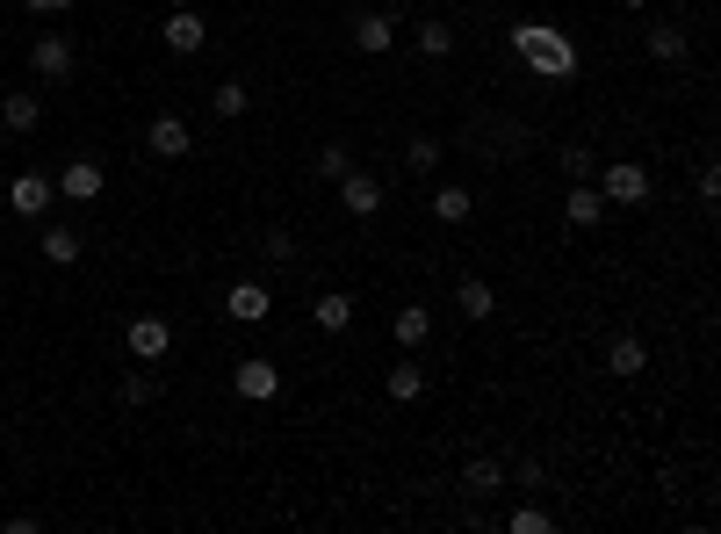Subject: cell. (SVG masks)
<instances>
[{
	"instance_id": "22",
	"label": "cell",
	"mask_w": 721,
	"mask_h": 534,
	"mask_svg": "<svg viewBox=\"0 0 721 534\" xmlns=\"http://www.w3.org/2000/svg\"><path fill=\"white\" fill-rule=\"evenodd\" d=\"M210 109H217L224 124H238V116L253 109V95H245V80H217V87H210Z\"/></svg>"
},
{
	"instance_id": "18",
	"label": "cell",
	"mask_w": 721,
	"mask_h": 534,
	"mask_svg": "<svg viewBox=\"0 0 721 534\" xmlns=\"http://www.w3.org/2000/svg\"><path fill=\"white\" fill-rule=\"evenodd\" d=\"M606 361H613V376H642V369H650V347H642L635 332H613Z\"/></svg>"
},
{
	"instance_id": "20",
	"label": "cell",
	"mask_w": 721,
	"mask_h": 534,
	"mask_svg": "<svg viewBox=\"0 0 721 534\" xmlns=\"http://www.w3.org/2000/svg\"><path fill=\"white\" fill-rule=\"evenodd\" d=\"M650 58L656 66H679L685 58V29L679 22H650Z\"/></svg>"
},
{
	"instance_id": "14",
	"label": "cell",
	"mask_w": 721,
	"mask_h": 534,
	"mask_svg": "<svg viewBox=\"0 0 721 534\" xmlns=\"http://www.w3.org/2000/svg\"><path fill=\"white\" fill-rule=\"evenodd\" d=\"M505 492V463L498 455H477V463L462 469V498H498Z\"/></svg>"
},
{
	"instance_id": "21",
	"label": "cell",
	"mask_w": 721,
	"mask_h": 534,
	"mask_svg": "<svg viewBox=\"0 0 721 534\" xmlns=\"http://www.w3.org/2000/svg\"><path fill=\"white\" fill-rule=\"evenodd\" d=\"M426 398V369L419 361H397L390 369V405H419Z\"/></svg>"
},
{
	"instance_id": "15",
	"label": "cell",
	"mask_w": 721,
	"mask_h": 534,
	"mask_svg": "<svg viewBox=\"0 0 721 534\" xmlns=\"http://www.w3.org/2000/svg\"><path fill=\"white\" fill-rule=\"evenodd\" d=\"M390 332H397V347L411 355V347H426V340H433V311H426V303H405V311L390 318Z\"/></svg>"
},
{
	"instance_id": "2",
	"label": "cell",
	"mask_w": 721,
	"mask_h": 534,
	"mask_svg": "<svg viewBox=\"0 0 721 534\" xmlns=\"http://www.w3.org/2000/svg\"><path fill=\"white\" fill-rule=\"evenodd\" d=\"M592 188H600L606 203H621V210H642L650 203V166L642 159H613L606 174H592Z\"/></svg>"
},
{
	"instance_id": "13",
	"label": "cell",
	"mask_w": 721,
	"mask_h": 534,
	"mask_svg": "<svg viewBox=\"0 0 721 534\" xmlns=\"http://www.w3.org/2000/svg\"><path fill=\"white\" fill-rule=\"evenodd\" d=\"M455 311H462L469 326H484V318L498 311V289H490L484 274H462V282H455Z\"/></svg>"
},
{
	"instance_id": "3",
	"label": "cell",
	"mask_w": 721,
	"mask_h": 534,
	"mask_svg": "<svg viewBox=\"0 0 721 534\" xmlns=\"http://www.w3.org/2000/svg\"><path fill=\"white\" fill-rule=\"evenodd\" d=\"M72 66H80V51H72V37H58V29H43V37L29 43V72H37V80H72Z\"/></svg>"
},
{
	"instance_id": "12",
	"label": "cell",
	"mask_w": 721,
	"mask_h": 534,
	"mask_svg": "<svg viewBox=\"0 0 721 534\" xmlns=\"http://www.w3.org/2000/svg\"><path fill=\"white\" fill-rule=\"evenodd\" d=\"M563 217H571L577 232H592V224L606 217V195L592 188V181H571V188H563Z\"/></svg>"
},
{
	"instance_id": "1",
	"label": "cell",
	"mask_w": 721,
	"mask_h": 534,
	"mask_svg": "<svg viewBox=\"0 0 721 534\" xmlns=\"http://www.w3.org/2000/svg\"><path fill=\"white\" fill-rule=\"evenodd\" d=\"M513 58L534 80H577V43L556 22H513Z\"/></svg>"
},
{
	"instance_id": "16",
	"label": "cell",
	"mask_w": 721,
	"mask_h": 534,
	"mask_svg": "<svg viewBox=\"0 0 721 534\" xmlns=\"http://www.w3.org/2000/svg\"><path fill=\"white\" fill-rule=\"evenodd\" d=\"M0 124H8L14 137H29V130H37V124H43V101H37V95H29V87H14V95H8V101H0Z\"/></svg>"
},
{
	"instance_id": "8",
	"label": "cell",
	"mask_w": 721,
	"mask_h": 534,
	"mask_svg": "<svg viewBox=\"0 0 721 534\" xmlns=\"http://www.w3.org/2000/svg\"><path fill=\"white\" fill-rule=\"evenodd\" d=\"M332 188H340L347 217H376V210H382V181H376V174H361V166H354V174H340Z\"/></svg>"
},
{
	"instance_id": "23",
	"label": "cell",
	"mask_w": 721,
	"mask_h": 534,
	"mask_svg": "<svg viewBox=\"0 0 721 534\" xmlns=\"http://www.w3.org/2000/svg\"><path fill=\"white\" fill-rule=\"evenodd\" d=\"M43 261L72 268V261H80V232H72V224H51V232H43Z\"/></svg>"
},
{
	"instance_id": "29",
	"label": "cell",
	"mask_w": 721,
	"mask_h": 534,
	"mask_svg": "<svg viewBox=\"0 0 721 534\" xmlns=\"http://www.w3.org/2000/svg\"><path fill=\"white\" fill-rule=\"evenodd\" d=\"M318 174H325V181L354 174V152H347V145H325V152H318Z\"/></svg>"
},
{
	"instance_id": "26",
	"label": "cell",
	"mask_w": 721,
	"mask_h": 534,
	"mask_svg": "<svg viewBox=\"0 0 721 534\" xmlns=\"http://www.w3.org/2000/svg\"><path fill=\"white\" fill-rule=\"evenodd\" d=\"M405 166H411V174H433V166H440V137H405Z\"/></svg>"
},
{
	"instance_id": "17",
	"label": "cell",
	"mask_w": 721,
	"mask_h": 534,
	"mask_svg": "<svg viewBox=\"0 0 721 534\" xmlns=\"http://www.w3.org/2000/svg\"><path fill=\"white\" fill-rule=\"evenodd\" d=\"M311 318H318V332H347L354 326V297H347V289H325V297L311 303Z\"/></svg>"
},
{
	"instance_id": "6",
	"label": "cell",
	"mask_w": 721,
	"mask_h": 534,
	"mask_svg": "<svg viewBox=\"0 0 721 534\" xmlns=\"http://www.w3.org/2000/svg\"><path fill=\"white\" fill-rule=\"evenodd\" d=\"M224 311H232L238 326H267V318H274V289H267V282H232Z\"/></svg>"
},
{
	"instance_id": "11",
	"label": "cell",
	"mask_w": 721,
	"mask_h": 534,
	"mask_svg": "<svg viewBox=\"0 0 721 534\" xmlns=\"http://www.w3.org/2000/svg\"><path fill=\"white\" fill-rule=\"evenodd\" d=\"M166 347H174V326H166V318H130V355L137 361H166Z\"/></svg>"
},
{
	"instance_id": "5",
	"label": "cell",
	"mask_w": 721,
	"mask_h": 534,
	"mask_svg": "<svg viewBox=\"0 0 721 534\" xmlns=\"http://www.w3.org/2000/svg\"><path fill=\"white\" fill-rule=\"evenodd\" d=\"M51 203H58V181H43V174H14L8 181V210L14 217H43Z\"/></svg>"
},
{
	"instance_id": "33",
	"label": "cell",
	"mask_w": 721,
	"mask_h": 534,
	"mask_svg": "<svg viewBox=\"0 0 721 534\" xmlns=\"http://www.w3.org/2000/svg\"><path fill=\"white\" fill-rule=\"evenodd\" d=\"M700 203H708V210L721 203V166H714V159H708V166H700Z\"/></svg>"
},
{
	"instance_id": "35",
	"label": "cell",
	"mask_w": 721,
	"mask_h": 534,
	"mask_svg": "<svg viewBox=\"0 0 721 534\" xmlns=\"http://www.w3.org/2000/svg\"><path fill=\"white\" fill-rule=\"evenodd\" d=\"M621 8H650V0H621Z\"/></svg>"
},
{
	"instance_id": "36",
	"label": "cell",
	"mask_w": 721,
	"mask_h": 534,
	"mask_svg": "<svg viewBox=\"0 0 721 534\" xmlns=\"http://www.w3.org/2000/svg\"><path fill=\"white\" fill-rule=\"evenodd\" d=\"M166 8H195V0H166Z\"/></svg>"
},
{
	"instance_id": "28",
	"label": "cell",
	"mask_w": 721,
	"mask_h": 534,
	"mask_svg": "<svg viewBox=\"0 0 721 534\" xmlns=\"http://www.w3.org/2000/svg\"><path fill=\"white\" fill-rule=\"evenodd\" d=\"M505 527H513V534H548L556 521H548L542 506H513V513H505Z\"/></svg>"
},
{
	"instance_id": "30",
	"label": "cell",
	"mask_w": 721,
	"mask_h": 534,
	"mask_svg": "<svg viewBox=\"0 0 721 534\" xmlns=\"http://www.w3.org/2000/svg\"><path fill=\"white\" fill-rule=\"evenodd\" d=\"M563 174H571V181H592V174H600V159H592L585 145H563Z\"/></svg>"
},
{
	"instance_id": "24",
	"label": "cell",
	"mask_w": 721,
	"mask_h": 534,
	"mask_svg": "<svg viewBox=\"0 0 721 534\" xmlns=\"http://www.w3.org/2000/svg\"><path fill=\"white\" fill-rule=\"evenodd\" d=\"M426 210H433L440 224H462L469 210H477V195H469V188H433V203H426Z\"/></svg>"
},
{
	"instance_id": "9",
	"label": "cell",
	"mask_w": 721,
	"mask_h": 534,
	"mask_svg": "<svg viewBox=\"0 0 721 534\" xmlns=\"http://www.w3.org/2000/svg\"><path fill=\"white\" fill-rule=\"evenodd\" d=\"M390 43H397V14H382V8H361V14H354V51L382 58Z\"/></svg>"
},
{
	"instance_id": "10",
	"label": "cell",
	"mask_w": 721,
	"mask_h": 534,
	"mask_svg": "<svg viewBox=\"0 0 721 534\" xmlns=\"http://www.w3.org/2000/svg\"><path fill=\"white\" fill-rule=\"evenodd\" d=\"M58 195H66V203H101V159H66Z\"/></svg>"
},
{
	"instance_id": "27",
	"label": "cell",
	"mask_w": 721,
	"mask_h": 534,
	"mask_svg": "<svg viewBox=\"0 0 721 534\" xmlns=\"http://www.w3.org/2000/svg\"><path fill=\"white\" fill-rule=\"evenodd\" d=\"M419 51L426 58H448L455 51V22H419Z\"/></svg>"
},
{
	"instance_id": "4",
	"label": "cell",
	"mask_w": 721,
	"mask_h": 534,
	"mask_svg": "<svg viewBox=\"0 0 721 534\" xmlns=\"http://www.w3.org/2000/svg\"><path fill=\"white\" fill-rule=\"evenodd\" d=\"M232 383H238V398H245V405H267V398H282V369H274L267 355L238 361V376H232Z\"/></svg>"
},
{
	"instance_id": "25",
	"label": "cell",
	"mask_w": 721,
	"mask_h": 534,
	"mask_svg": "<svg viewBox=\"0 0 721 534\" xmlns=\"http://www.w3.org/2000/svg\"><path fill=\"white\" fill-rule=\"evenodd\" d=\"M116 398L130 405V411H137V405H152V398H159V376H152V369H130V376L116 383Z\"/></svg>"
},
{
	"instance_id": "19",
	"label": "cell",
	"mask_w": 721,
	"mask_h": 534,
	"mask_svg": "<svg viewBox=\"0 0 721 534\" xmlns=\"http://www.w3.org/2000/svg\"><path fill=\"white\" fill-rule=\"evenodd\" d=\"M145 145L159 152V159H181V152H188L195 137H188V124H181V116H159V124H152V137H145Z\"/></svg>"
},
{
	"instance_id": "7",
	"label": "cell",
	"mask_w": 721,
	"mask_h": 534,
	"mask_svg": "<svg viewBox=\"0 0 721 534\" xmlns=\"http://www.w3.org/2000/svg\"><path fill=\"white\" fill-rule=\"evenodd\" d=\"M159 37H166V51H174V58H195L210 29H203V14H195V8H174V14L159 22Z\"/></svg>"
},
{
	"instance_id": "34",
	"label": "cell",
	"mask_w": 721,
	"mask_h": 534,
	"mask_svg": "<svg viewBox=\"0 0 721 534\" xmlns=\"http://www.w3.org/2000/svg\"><path fill=\"white\" fill-rule=\"evenodd\" d=\"M29 8H37V14H66L72 0H29Z\"/></svg>"
},
{
	"instance_id": "31",
	"label": "cell",
	"mask_w": 721,
	"mask_h": 534,
	"mask_svg": "<svg viewBox=\"0 0 721 534\" xmlns=\"http://www.w3.org/2000/svg\"><path fill=\"white\" fill-rule=\"evenodd\" d=\"M267 253H274V261H296V232H289V224H274V232H267Z\"/></svg>"
},
{
	"instance_id": "32",
	"label": "cell",
	"mask_w": 721,
	"mask_h": 534,
	"mask_svg": "<svg viewBox=\"0 0 721 534\" xmlns=\"http://www.w3.org/2000/svg\"><path fill=\"white\" fill-rule=\"evenodd\" d=\"M542 477H548V469H542V455H519V463H513V484H527V492H534Z\"/></svg>"
}]
</instances>
